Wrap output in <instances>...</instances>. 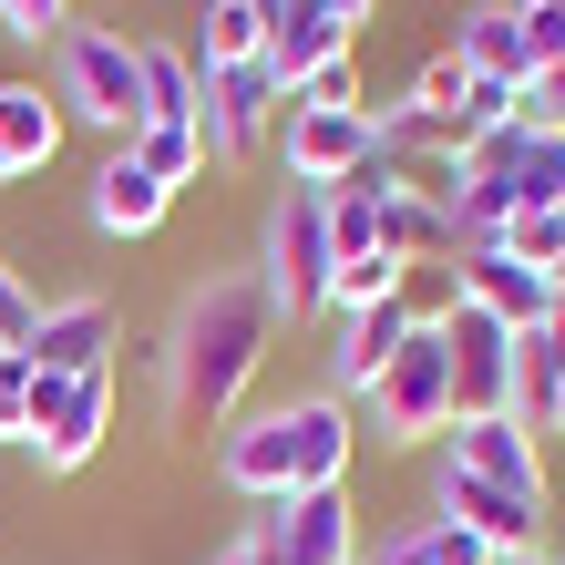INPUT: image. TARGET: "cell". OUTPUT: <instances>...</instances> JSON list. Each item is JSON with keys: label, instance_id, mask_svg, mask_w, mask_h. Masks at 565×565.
<instances>
[{"label": "cell", "instance_id": "34", "mask_svg": "<svg viewBox=\"0 0 565 565\" xmlns=\"http://www.w3.org/2000/svg\"><path fill=\"white\" fill-rule=\"evenodd\" d=\"M319 11H329V21H340V31H360V21H371V11H381V0H319Z\"/></svg>", "mask_w": 565, "mask_h": 565}, {"label": "cell", "instance_id": "10", "mask_svg": "<svg viewBox=\"0 0 565 565\" xmlns=\"http://www.w3.org/2000/svg\"><path fill=\"white\" fill-rule=\"evenodd\" d=\"M257 545H268L278 565H350V493L329 483V493H288V504L257 514Z\"/></svg>", "mask_w": 565, "mask_h": 565}, {"label": "cell", "instance_id": "19", "mask_svg": "<svg viewBox=\"0 0 565 565\" xmlns=\"http://www.w3.org/2000/svg\"><path fill=\"white\" fill-rule=\"evenodd\" d=\"M452 62H462L473 83H524V73H535V62H524L514 0H504V11H473V21H462V31H452Z\"/></svg>", "mask_w": 565, "mask_h": 565}, {"label": "cell", "instance_id": "4", "mask_svg": "<svg viewBox=\"0 0 565 565\" xmlns=\"http://www.w3.org/2000/svg\"><path fill=\"white\" fill-rule=\"evenodd\" d=\"M329 278H340V247H329V185H288L278 216H268V309L278 319H309L329 309Z\"/></svg>", "mask_w": 565, "mask_h": 565}, {"label": "cell", "instance_id": "3", "mask_svg": "<svg viewBox=\"0 0 565 565\" xmlns=\"http://www.w3.org/2000/svg\"><path fill=\"white\" fill-rule=\"evenodd\" d=\"M52 62H62V114H73V124H104V135L135 145V124H145L135 42H124V31H83V21H62V31H52Z\"/></svg>", "mask_w": 565, "mask_h": 565}, {"label": "cell", "instance_id": "14", "mask_svg": "<svg viewBox=\"0 0 565 565\" xmlns=\"http://www.w3.org/2000/svg\"><path fill=\"white\" fill-rule=\"evenodd\" d=\"M422 329V309L412 298H381V309H360V319H340V350H329V381L340 391H371L391 360H402V340Z\"/></svg>", "mask_w": 565, "mask_h": 565}, {"label": "cell", "instance_id": "22", "mask_svg": "<svg viewBox=\"0 0 565 565\" xmlns=\"http://www.w3.org/2000/svg\"><path fill=\"white\" fill-rule=\"evenodd\" d=\"M381 257H402V268L412 257H462L452 247V206L443 195H391L381 206Z\"/></svg>", "mask_w": 565, "mask_h": 565}, {"label": "cell", "instance_id": "30", "mask_svg": "<svg viewBox=\"0 0 565 565\" xmlns=\"http://www.w3.org/2000/svg\"><path fill=\"white\" fill-rule=\"evenodd\" d=\"M514 21H524V62H535V73L565 62V0H535V11H514Z\"/></svg>", "mask_w": 565, "mask_h": 565}, {"label": "cell", "instance_id": "25", "mask_svg": "<svg viewBox=\"0 0 565 565\" xmlns=\"http://www.w3.org/2000/svg\"><path fill=\"white\" fill-rule=\"evenodd\" d=\"M504 195H514V216H545V206H565V135H524V154H514Z\"/></svg>", "mask_w": 565, "mask_h": 565}, {"label": "cell", "instance_id": "12", "mask_svg": "<svg viewBox=\"0 0 565 565\" xmlns=\"http://www.w3.org/2000/svg\"><path fill=\"white\" fill-rule=\"evenodd\" d=\"M104 422H114V371H83L52 391L42 431H31V452H42V473H83L93 452H104Z\"/></svg>", "mask_w": 565, "mask_h": 565}, {"label": "cell", "instance_id": "21", "mask_svg": "<svg viewBox=\"0 0 565 565\" xmlns=\"http://www.w3.org/2000/svg\"><path fill=\"white\" fill-rule=\"evenodd\" d=\"M514 412L535 431H565V340L555 329H524V360H514Z\"/></svg>", "mask_w": 565, "mask_h": 565}, {"label": "cell", "instance_id": "37", "mask_svg": "<svg viewBox=\"0 0 565 565\" xmlns=\"http://www.w3.org/2000/svg\"><path fill=\"white\" fill-rule=\"evenodd\" d=\"M226 565H247V545H237V555H226Z\"/></svg>", "mask_w": 565, "mask_h": 565}, {"label": "cell", "instance_id": "11", "mask_svg": "<svg viewBox=\"0 0 565 565\" xmlns=\"http://www.w3.org/2000/svg\"><path fill=\"white\" fill-rule=\"evenodd\" d=\"M21 360H31L42 381H83V371H114V309H104V298H62V309H42V319H31Z\"/></svg>", "mask_w": 565, "mask_h": 565}, {"label": "cell", "instance_id": "13", "mask_svg": "<svg viewBox=\"0 0 565 565\" xmlns=\"http://www.w3.org/2000/svg\"><path fill=\"white\" fill-rule=\"evenodd\" d=\"M329 62H350V31L319 11V0H278L268 11V83L278 93H309Z\"/></svg>", "mask_w": 565, "mask_h": 565}, {"label": "cell", "instance_id": "28", "mask_svg": "<svg viewBox=\"0 0 565 565\" xmlns=\"http://www.w3.org/2000/svg\"><path fill=\"white\" fill-rule=\"evenodd\" d=\"M462 93H473V73H462L452 52H431L422 73H412V93H402V104H422V114H443V124H452V114H462Z\"/></svg>", "mask_w": 565, "mask_h": 565}, {"label": "cell", "instance_id": "27", "mask_svg": "<svg viewBox=\"0 0 565 565\" xmlns=\"http://www.w3.org/2000/svg\"><path fill=\"white\" fill-rule=\"evenodd\" d=\"M493 247L555 278V257H565V206H545V216H514V226H504V237H493Z\"/></svg>", "mask_w": 565, "mask_h": 565}, {"label": "cell", "instance_id": "26", "mask_svg": "<svg viewBox=\"0 0 565 565\" xmlns=\"http://www.w3.org/2000/svg\"><path fill=\"white\" fill-rule=\"evenodd\" d=\"M402 278H412L402 257H340V278H329V309L360 319V309H381V298H412Z\"/></svg>", "mask_w": 565, "mask_h": 565}, {"label": "cell", "instance_id": "7", "mask_svg": "<svg viewBox=\"0 0 565 565\" xmlns=\"http://www.w3.org/2000/svg\"><path fill=\"white\" fill-rule=\"evenodd\" d=\"M288 93L268 83V62H237V73H206V93H195V135H206L216 164H247L257 145L278 135Z\"/></svg>", "mask_w": 565, "mask_h": 565}, {"label": "cell", "instance_id": "8", "mask_svg": "<svg viewBox=\"0 0 565 565\" xmlns=\"http://www.w3.org/2000/svg\"><path fill=\"white\" fill-rule=\"evenodd\" d=\"M443 473H473L493 493H514V504H545V452H535V422L524 412H493V422H452L443 431Z\"/></svg>", "mask_w": 565, "mask_h": 565}, {"label": "cell", "instance_id": "16", "mask_svg": "<svg viewBox=\"0 0 565 565\" xmlns=\"http://www.w3.org/2000/svg\"><path fill=\"white\" fill-rule=\"evenodd\" d=\"M52 154H62V114L42 104V83H0V185L42 175Z\"/></svg>", "mask_w": 565, "mask_h": 565}, {"label": "cell", "instance_id": "35", "mask_svg": "<svg viewBox=\"0 0 565 565\" xmlns=\"http://www.w3.org/2000/svg\"><path fill=\"white\" fill-rule=\"evenodd\" d=\"M247 565H278V555H268V545H257V535H247Z\"/></svg>", "mask_w": 565, "mask_h": 565}, {"label": "cell", "instance_id": "17", "mask_svg": "<svg viewBox=\"0 0 565 565\" xmlns=\"http://www.w3.org/2000/svg\"><path fill=\"white\" fill-rule=\"evenodd\" d=\"M164 206H175V195H164L135 154H114L104 175H93V226H104V237H154Z\"/></svg>", "mask_w": 565, "mask_h": 565}, {"label": "cell", "instance_id": "33", "mask_svg": "<svg viewBox=\"0 0 565 565\" xmlns=\"http://www.w3.org/2000/svg\"><path fill=\"white\" fill-rule=\"evenodd\" d=\"M288 104H360V83H350V62H329V73L309 93H288Z\"/></svg>", "mask_w": 565, "mask_h": 565}, {"label": "cell", "instance_id": "23", "mask_svg": "<svg viewBox=\"0 0 565 565\" xmlns=\"http://www.w3.org/2000/svg\"><path fill=\"white\" fill-rule=\"evenodd\" d=\"M371 565H493V545H483V535H462L452 514H431V524H402V535H391Z\"/></svg>", "mask_w": 565, "mask_h": 565}, {"label": "cell", "instance_id": "29", "mask_svg": "<svg viewBox=\"0 0 565 565\" xmlns=\"http://www.w3.org/2000/svg\"><path fill=\"white\" fill-rule=\"evenodd\" d=\"M31 391H42V371L21 350H0V443H31Z\"/></svg>", "mask_w": 565, "mask_h": 565}, {"label": "cell", "instance_id": "2", "mask_svg": "<svg viewBox=\"0 0 565 565\" xmlns=\"http://www.w3.org/2000/svg\"><path fill=\"white\" fill-rule=\"evenodd\" d=\"M350 402L340 391H319V402H288V412H257V422H237L216 443V473L237 483V493H257V504H288V493H329L350 473Z\"/></svg>", "mask_w": 565, "mask_h": 565}, {"label": "cell", "instance_id": "24", "mask_svg": "<svg viewBox=\"0 0 565 565\" xmlns=\"http://www.w3.org/2000/svg\"><path fill=\"white\" fill-rule=\"evenodd\" d=\"M124 154H135V164H145V175H154L164 195L206 175V135H195V124H135V145H124Z\"/></svg>", "mask_w": 565, "mask_h": 565}, {"label": "cell", "instance_id": "31", "mask_svg": "<svg viewBox=\"0 0 565 565\" xmlns=\"http://www.w3.org/2000/svg\"><path fill=\"white\" fill-rule=\"evenodd\" d=\"M31 319H42V298H31V288L11 278V257H0V350H21V340H31Z\"/></svg>", "mask_w": 565, "mask_h": 565}, {"label": "cell", "instance_id": "39", "mask_svg": "<svg viewBox=\"0 0 565 565\" xmlns=\"http://www.w3.org/2000/svg\"><path fill=\"white\" fill-rule=\"evenodd\" d=\"M555 565H565V555H555Z\"/></svg>", "mask_w": 565, "mask_h": 565}, {"label": "cell", "instance_id": "5", "mask_svg": "<svg viewBox=\"0 0 565 565\" xmlns=\"http://www.w3.org/2000/svg\"><path fill=\"white\" fill-rule=\"evenodd\" d=\"M371 431L381 443H443L452 431V350H443V319H422L402 360L371 381Z\"/></svg>", "mask_w": 565, "mask_h": 565}, {"label": "cell", "instance_id": "20", "mask_svg": "<svg viewBox=\"0 0 565 565\" xmlns=\"http://www.w3.org/2000/svg\"><path fill=\"white\" fill-rule=\"evenodd\" d=\"M135 83H145V124H195L206 73L185 62V42H135Z\"/></svg>", "mask_w": 565, "mask_h": 565}, {"label": "cell", "instance_id": "32", "mask_svg": "<svg viewBox=\"0 0 565 565\" xmlns=\"http://www.w3.org/2000/svg\"><path fill=\"white\" fill-rule=\"evenodd\" d=\"M62 11H73V0H0V31H21V42H52Z\"/></svg>", "mask_w": 565, "mask_h": 565}, {"label": "cell", "instance_id": "1", "mask_svg": "<svg viewBox=\"0 0 565 565\" xmlns=\"http://www.w3.org/2000/svg\"><path fill=\"white\" fill-rule=\"evenodd\" d=\"M268 340H278V309L257 278H206L164 329V412L175 431H226L247 402V381L268 371Z\"/></svg>", "mask_w": 565, "mask_h": 565}, {"label": "cell", "instance_id": "15", "mask_svg": "<svg viewBox=\"0 0 565 565\" xmlns=\"http://www.w3.org/2000/svg\"><path fill=\"white\" fill-rule=\"evenodd\" d=\"M443 514L462 535H483L493 555H535V504H514V493H493L473 473H443Z\"/></svg>", "mask_w": 565, "mask_h": 565}, {"label": "cell", "instance_id": "36", "mask_svg": "<svg viewBox=\"0 0 565 565\" xmlns=\"http://www.w3.org/2000/svg\"><path fill=\"white\" fill-rule=\"evenodd\" d=\"M493 565H555V555H493Z\"/></svg>", "mask_w": 565, "mask_h": 565}, {"label": "cell", "instance_id": "6", "mask_svg": "<svg viewBox=\"0 0 565 565\" xmlns=\"http://www.w3.org/2000/svg\"><path fill=\"white\" fill-rule=\"evenodd\" d=\"M443 350H452V422H493L514 412V360H524V329L483 319V309H443Z\"/></svg>", "mask_w": 565, "mask_h": 565}, {"label": "cell", "instance_id": "9", "mask_svg": "<svg viewBox=\"0 0 565 565\" xmlns=\"http://www.w3.org/2000/svg\"><path fill=\"white\" fill-rule=\"evenodd\" d=\"M371 154V104H288V185H350Z\"/></svg>", "mask_w": 565, "mask_h": 565}, {"label": "cell", "instance_id": "18", "mask_svg": "<svg viewBox=\"0 0 565 565\" xmlns=\"http://www.w3.org/2000/svg\"><path fill=\"white\" fill-rule=\"evenodd\" d=\"M268 11H278V0H216L206 31L185 42V62H195V73H237V62H268Z\"/></svg>", "mask_w": 565, "mask_h": 565}, {"label": "cell", "instance_id": "38", "mask_svg": "<svg viewBox=\"0 0 565 565\" xmlns=\"http://www.w3.org/2000/svg\"><path fill=\"white\" fill-rule=\"evenodd\" d=\"M514 11H535V0H514Z\"/></svg>", "mask_w": 565, "mask_h": 565}]
</instances>
